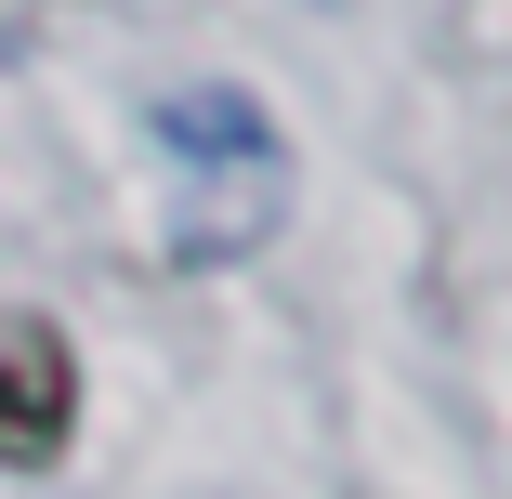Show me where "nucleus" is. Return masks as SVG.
<instances>
[{"label":"nucleus","mask_w":512,"mask_h":499,"mask_svg":"<svg viewBox=\"0 0 512 499\" xmlns=\"http://www.w3.org/2000/svg\"><path fill=\"white\" fill-rule=\"evenodd\" d=\"M158 158L184 171V250H250L289 197V158H276V119L250 92H171L158 106Z\"/></svg>","instance_id":"1"},{"label":"nucleus","mask_w":512,"mask_h":499,"mask_svg":"<svg viewBox=\"0 0 512 499\" xmlns=\"http://www.w3.org/2000/svg\"><path fill=\"white\" fill-rule=\"evenodd\" d=\"M79 434V355L53 316H0V460L14 473H53Z\"/></svg>","instance_id":"2"}]
</instances>
